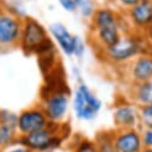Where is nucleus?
<instances>
[{
    "label": "nucleus",
    "mask_w": 152,
    "mask_h": 152,
    "mask_svg": "<svg viewBox=\"0 0 152 152\" xmlns=\"http://www.w3.org/2000/svg\"><path fill=\"white\" fill-rule=\"evenodd\" d=\"M50 122L48 121L46 114L41 105H34L22 110L17 118V132L19 137L30 134L35 131L47 127Z\"/></svg>",
    "instance_id": "nucleus-9"
},
{
    "label": "nucleus",
    "mask_w": 152,
    "mask_h": 152,
    "mask_svg": "<svg viewBox=\"0 0 152 152\" xmlns=\"http://www.w3.org/2000/svg\"><path fill=\"white\" fill-rule=\"evenodd\" d=\"M115 25H119L122 29L124 34L132 32L124 16V12H120L114 6L103 5L97 7L95 15L89 20V31H94V30L108 28V26H115Z\"/></svg>",
    "instance_id": "nucleus-7"
},
{
    "label": "nucleus",
    "mask_w": 152,
    "mask_h": 152,
    "mask_svg": "<svg viewBox=\"0 0 152 152\" xmlns=\"http://www.w3.org/2000/svg\"><path fill=\"white\" fill-rule=\"evenodd\" d=\"M0 1H1V0H0Z\"/></svg>",
    "instance_id": "nucleus-30"
},
{
    "label": "nucleus",
    "mask_w": 152,
    "mask_h": 152,
    "mask_svg": "<svg viewBox=\"0 0 152 152\" xmlns=\"http://www.w3.org/2000/svg\"><path fill=\"white\" fill-rule=\"evenodd\" d=\"M71 152H98L95 140L83 137H75L69 146Z\"/></svg>",
    "instance_id": "nucleus-18"
},
{
    "label": "nucleus",
    "mask_w": 152,
    "mask_h": 152,
    "mask_svg": "<svg viewBox=\"0 0 152 152\" xmlns=\"http://www.w3.org/2000/svg\"><path fill=\"white\" fill-rule=\"evenodd\" d=\"M65 128L66 124H49L42 129L19 137L18 142L23 144L32 152H53L64 145Z\"/></svg>",
    "instance_id": "nucleus-3"
},
{
    "label": "nucleus",
    "mask_w": 152,
    "mask_h": 152,
    "mask_svg": "<svg viewBox=\"0 0 152 152\" xmlns=\"http://www.w3.org/2000/svg\"><path fill=\"white\" fill-rule=\"evenodd\" d=\"M139 128L152 129V103L139 107Z\"/></svg>",
    "instance_id": "nucleus-19"
},
{
    "label": "nucleus",
    "mask_w": 152,
    "mask_h": 152,
    "mask_svg": "<svg viewBox=\"0 0 152 152\" xmlns=\"http://www.w3.org/2000/svg\"><path fill=\"white\" fill-rule=\"evenodd\" d=\"M150 4H151V7H152V0H150Z\"/></svg>",
    "instance_id": "nucleus-29"
},
{
    "label": "nucleus",
    "mask_w": 152,
    "mask_h": 152,
    "mask_svg": "<svg viewBox=\"0 0 152 152\" xmlns=\"http://www.w3.org/2000/svg\"><path fill=\"white\" fill-rule=\"evenodd\" d=\"M113 122L115 129L139 128V107L126 96L119 98L113 107Z\"/></svg>",
    "instance_id": "nucleus-6"
},
{
    "label": "nucleus",
    "mask_w": 152,
    "mask_h": 152,
    "mask_svg": "<svg viewBox=\"0 0 152 152\" xmlns=\"http://www.w3.org/2000/svg\"><path fill=\"white\" fill-rule=\"evenodd\" d=\"M48 37V29L40 20L28 16L23 19L18 46L26 54H35L37 47L45 42Z\"/></svg>",
    "instance_id": "nucleus-5"
},
{
    "label": "nucleus",
    "mask_w": 152,
    "mask_h": 152,
    "mask_svg": "<svg viewBox=\"0 0 152 152\" xmlns=\"http://www.w3.org/2000/svg\"><path fill=\"white\" fill-rule=\"evenodd\" d=\"M139 1L140 0H111L114 7H115L116 10H119L120 12H126L132 6L138 4Z\"/></svg>",
    "instance_id": "nucleus-24"
},
{
    "label": "nucleus",
    "mask_w": 152,
    "mask_h": 152,
    "mask_svg": "<svg viewBox=\"0 0 152 152\" xmlns=\"http://www.w3.org/2000/svg\"><path fill=\"white\" fill-rule=\"evenodd\" d=\"M126 97L129 98L138 107L151 104L152 103V80L129 84Z\"/></svg>",
    "instance_id": "nucleus-15"
},
{
    "label": "nucleus",
    "mask_w": 152,
    "mask_h": 152,
    "mask_svg": "<svg viewBox=\"0 0 152 152\" xmlns=\"http://www.w3.org/2000/svg\"><path fill=\"white\" fill-rule=\"evenodd\" d=\"M40 105L50 124H65L71 110V96L67 90L55 88L43 96Z\"/></svg>",
    "instance_id": "nucleus-4"
},
{
    "label": "nucleus",
    "mask_w": 152,
    "mask_h": 152,
    "mask_svg": "<svg viewBox=\"0 0 152 152\" xmlns=\"http://www.w3.org/2000/svg\"><path fill=\"white\" fill-rule=\"evenodd\" d=\"M126 79L132 83L152 80V53L138 55L125 67Z\"/></svg>",
    "instance_id": "nucleus-11"
},
{
    "label": "nucleus",
    "mask_w": 152,
    "mask_h": 152,
    "mask_svg": "<svg viewBox=\"0 0 152 152\" xmlns=\"http://www.w3.org/2000/svg\"><path fill=\"white\" fill-rule=\"evenodd\" d=\"M6 11H9L10 13H12L13 16H16L20 19H24L28 17L25 6L20 0H10L6 5Z\"/></svg>",
    "instance_id": "nucleus-21"
},
{
    "label": "nucleus",
    "mask_w": 152,
    "mask_h": 152,
    "mask_svg": "<svg viewBox=\"0 0 152 152\" xmlns=\"http://www.w3.org/2000/svg\"><path fill=\"white\" fill-rule=\"evenodd\" d=\"M102 101L84 82H78L71 96V110L74 118L91 122L96 120L102 110Z\"/></svg>",
    "instance_id": "nucleus-2"
},
{
    "label": "nucleus",
    "mask_w": 152,
    "mask_h": 152,
    "mask_svg": "<svg viewBox=\"0 0 152 152\" xmlns=\"http://www.w3.org/2000/svg\"><path fill=\"white\" fill-rule=\"evenodd\" d=\"M97 7L98 6L96 4V0H82L77 12L84 20H90L95 15Z\"/></svg>",
    "instance_id": "nucleus-20"
},
{
    "label": "nucleus",
    "mask_w": 152,
    "mask_h": 152,
    "mask_svg": "<svg viewBox=\"0 0 152 152\" xmlns=\"http://www.w3.org/2000/svg\"><path fill=\"white\" fill-rule=\"evenodd\" d=\"M95 142L98 152H118L113 139V131H102L96 134Z\"/></svg>",
    "instance_id": "nucleus-17"
},
{
    "label": "nucleus",
    "mask_w": 152,
    "mask_h": 152,
    "mask_svg": "<svg viewBox=\"0 0 152 152\" xmlns=\"http://www.w3.org/2000/svg\"><path fill=\"white\" fill-rule=\"evenodd\" d=\"M18 139H19V134L17 132L16 126L0 124V151L16 144Z\"/></svg>",
    "instance_id": "nucleus-16"
},
{
    "label": "nucleus",
    "mask_w": 152,
    "mask_h": 152,
    "mask_svg": "<svg viewBox=\"0 0 152 152\" xmlns=\"http://www.w3.org/2000/svg\"><path fill=\"white\" fill-rule=\"evenodd\" d=\"M48 34L49 37L55 43L56 48L66 56H73L74 52V45L77 35H74L69 31V29L60 22L52 23L48 26Z\"/></svg>",
    "instance_id": "nucleus-13"
},
{
    "label": "nucleus",
    "mask_w": 152,
    "mask_h": 152,
    "mask_svg": "<svg viewBox=\"0 0 152 152\" xmlns=\"http://www.w3.org/2000/svg\"><path fill=\"white\" fill-rule=\"evenodd\" d=\"M132 32L142 34L152 23V7L150 0H140L138 4L124 12Z\"/></svg>",
    "instance_id": "nucleus-10"
},
{
    "label": "nucleus",
    "mask_w": 152,
    "mask_h": 152,
    "mask_svg": "<svg viewBox=\"0 0 152 152\" xmlns=\"http://www.w3.org/2000/svg\"><path fill=\"white\" fill-rule=\"evenodd\" d=\"M3 152H32L31 150H29L26 146H24L23 144H20V142H16V144H13V145H11L10 147H7V148H5V150H1Z\"/></svg>",
    "instance_id": "nucleus-26"
},
{
    "label": "nucleus",
    "mask_w": 152,
    "mask_h": 152,
    "mask_svg": "<svg viewBox=\"0 0 152 152\" xmlns=\"http://www.w3.org/2000/svg\"><path fill=\"white\" fill-rule=\"evenodd\" d=\"M113 139L118 152H140L144 148L141 129H113Z\"/></svg>",
    "instance_id": "nucleus-12"
},
{
    "label": "nucleus",
    "mask_w": 152,
    "mask_h": 152,
    "mask_svg": "<svg viewBox=\"0 0 152 152\" xmlns=\"http://www.w3.org/2000/svg\"><path fill=\"white\" fill-rule=\"evenodd\" d=\"M86 43L85 41L82 39L80 36L77 35V39H75V45H74V52H73V56L78 60H82L85 54H86Z\"/></svg>",
    "instance_id": "nucleus-23"
},
{
    "label": "nucleus",
    "mask_w": 152,
    "mask_h": 152,
    "mask_svg": "<svg viewBox=\"0 0 152 152\" xmlns=\"http://www.w3.org/2000/svg\"><path fill=\"white\" fill-rule=\"evenodd\" d=\"M144 147L152 148V129H141Z\"/></svg>",
    "instance_id": "nucleus-25"
},
{
    "label": "nucleus",
    "mask_w": 152,
    "mask_h": 152,
    "mask_svg": "<svg viewBox=\"0 0 152 152\" xmlns=\"http://www.w3.org/2000/svg\"><path fill=\"white\" fill-rule=\"evenodd\" d=\"M23 19L6 10H0V49H10L19 45Z\"/></svg>",
    "instance_id": "nucleus-8"
},
{
    "label": "nucleus",
    "mask_w": 152,
    "mask_h": 152,
    "mask_svg": "<svg viewBox=\"0 0 152 152\" xmlns=\"http://www.w3.org/2000/svg\"><path fill=\"white\" fill-rule=\"evenodd\" d=\"M140 152H152V148H148V147H144Z\"/></svg>",
    "instance_id": "nucleus-28"
},
{
    "label": "nucleus",
    "mask_w": 152,
    "mask_h": 152,
    "mask_svg": "<svg viewBox=\"0 0 152 152\" xmlns=\"http://www.w3.org/2000/svg\"><path fill=\"white\" fill-rule=\"evenodd\" d=\"M122 35H125L122 29L119 25H115V26H108V28L89 31V39L96 53L98 54L102 50L115 45L122 37Z\"/></svg>",
    "instance_id": "nucleus-14"
},
{
    "label": "nucleus",
    "mask_w": 152,
    "mask_h": 152,
    "mask_svg": "<svg viewBox=\"0 0 152 152\" xmlns=\"http://www.w3.org/2000/svg\"><path fill=\"white\" fill-rule=\"evenodd\" d=\"M82 0H58L60 7L67 13H77Z\"/></svg>",
    "instance_id": "nucleus-22"
},
{
    "label": "nucleus",
    "mask_w": 152,
    "mask_h": 152,
    "mask_svg": "<svg viewBox=\"0 0 152 152\" xmlns=\"http://www.w3.org/2000/svg\"><path fill=\"white\" fill-rule=\"evenodd\" d=\"M144 53H152V46L142 34L129 32L122 35L115 45L102 50L97 55L108 65L126 67L132 60Z\"/></svg>",
    "instance_id": "nucleus-1"
},
{
    "label": "nucleus",
    "mask_w": 152,
    "mask_h": 152,
    "mask_svg": "<svg viewBox=\"0 0 152 152\" xmlns=\"http://www.w3.org/2000/svg\"><path fill=\"white\" fill-rule=\"evenodd\" d=\"M142 35L145 36V39L147 40V42L152 46V23L145 29V31L142 32Z\"/></svg>",
    "instance_id": "nucleus-27"
}]
</instances>
